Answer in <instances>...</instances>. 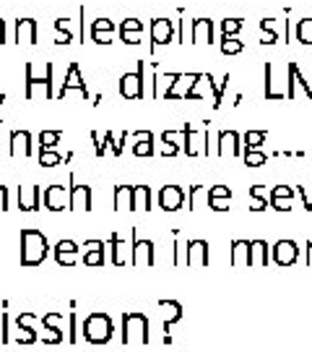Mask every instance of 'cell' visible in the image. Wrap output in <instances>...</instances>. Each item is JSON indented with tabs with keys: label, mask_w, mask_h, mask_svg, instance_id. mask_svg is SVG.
I'll return each mask as SVG.
<instances>
[{
	"label": "cell",
	"mask_w": 312,
	"mask_h": 352,
	"mask_svg": "<svg viewBox=\"0 0 312 352\" xmlns=\"http://www.w3.org/2000/svg\"><path fill=\"white\" fill-rule=\"evenodd\" d=\"M50 253V243H47V235L42 230H34V227H24L21 230V266L32 269V266H39Z\"/></svg>",
	"instance_id": "1"
},
{
	"label": "cell",
	"mask_w": 312,
	"mask_h": 352,
	"mask_svg": "<svg viewBox=\"0 0 312 352\" xmlns=\"http://www.w3.org/2000/svg\"><path fill=\"white\" fill-rule=\"evenodd\" d=\"M26 100H52L55 91H52V71L55 65L45 63V71L37 74L34 63H26Z\"/></svg>",
	"instance_id": "2"
},
{
	"label": "cell",
	"mask_w": 312,
	"mask_h": 352,
	"mask_svg": "<svg viewBox=\"0 0 312 352\" xmlns=\"http://www.w3.org/2000/svg\"><path fill=\"white\" fill-rule=\"evenodd\" d=\"M84 340L88 344H107V342L115 337V324L112 318L101 311H91V314L84 318Z\"/></svg>",
	"instance_id": "3"
},
{
	"label": "cell",
	"mask_w": 312,
	"mask_h": 352,
	"mask_svg": "<svg viewBox=\"0 0 312 352\" xmlns=\"http://www.w3.org/2000/svg\"><path fill=\"white\" fill-rule=\"evenodd\" d=\"M123 344H149V316L141 311L123 314Z\"/></svg>",
	"instance_id": "4"
},
{
	"label": "cell",
	"mask_w": 312,
	"mask_h": 352,
	"mask_svg": "<svg viewBox=\"0 0 312 352\" xmlns=\"http://www.w3.org/2000/svg\"><path fill=\"white\" fill-rule=\"evenodd\" d=\"M146 65L143 60H138V68L130 74L120 76V97L125 100H143L146 97Z\"/></svg>",
	"instance_id": "5"
},
{
	"label": "cell",
	"mask_w": 312,
	"mask_h": 352,
	"mask_svg": "<svg viewBox=\"0 0 312 352\" xmlns=\"http://www.w3.org/2000/svg\"><path fill=\"white\" fill-rule=\"evenodd\" d=\"M307 97L312 100V84L302 76L300 65L297 63H289L287 65V100H297V97Z\"/></svg>",
	"instance_id": "6"
},
{
	"label": "cell",
	"mask_w": 312,
	"mask_h": 352,
	"mask_svg": "<svg viewBox=\"0 0 312 352\" xmlns=\"http://www.w3.org/2000/svg\"><path fill=\"white\" fill-rule=\"evenodd\" d=\"M208 133H211V128H208V120H206V126L195 131V128L185 126V151L187 157H200V154H208Z\"/></svg>",
	"instance_id": "7"
},
{
	"label": "cell",
	"mask_w": 312,
	"mask_h": 352,
	"mask_svg": "<svg viewBox=\"0 0 312 352\" xmlns=\"http://www.w3.org/2000/svg\"><path fill=\"white\" fill-rule=\"evenodd\" d=\"M130 264L133 266H154V243L138 238V230H130Z\"/></svg>",
	"instance_id": "8"
},
{
	"label": "cell",
	"mask_w": 312,
	"mask_h": 352,
	"mask_svg": "<svg viewBox=\"0 0 312 352\" xmlns=\"http://www.w3.org/2000/svg\"><path fill=\"white\" fill-rule=\"evenodd\" d=\"M68 209H73V212H91V186H86V183H75V175H71Z\"/></svg>",
	"instance_id": "9"
},
{
	"label": "cell",
	"mask_w": 312,
	"mask_h": 352,
	"mask_svg": "<svg viewBox=\"0 0 312 352\" xmlns=\"http://www.w3.org/2000/svg\"><path fill=\"white\" fill-rule=\"evenodd\" d=\"M149 29H151V55L175 39V24H172V19H154Z\"/></svg>",
	"instance_id": "10"
},
{
	"label": "cell",
	"mask_w": 312,
	"mask_h": 352,
	"mask_svg": "<svg viewBox=\"0 0 312 352\" xmlns=\"http://www.w3.org/2000/svg\"><path fill=\"white\" fill-rule=\"evenodd\" d=\"M34 324H37V314H32V311L16 316V342L19 344H34L37 342Z\"/></svg>",
	"instance_id": "11"
},
{
	"label": "cell",
	"mask_w": 312,
	"mask_h": 352,
	"mask_svg": "<svg viewBox=\"0 0 312 352\" xmlns=\"http://www.w3.org/2000/svg\"><path fill=\"white\" fill-rule=\"evenodd\" d=\"M52 256H55L58 266L71 269V266L78 264L81 248H78V243H75V240H58V243H55V248H52Z\"/></svg>",
	"instance_id": "12"
},
{
	"label": "cell",
	"mask_w": 312,
	"mask_h": 352,
	"mask_svg": "<svg viewBox=\"0 0 312 352\" xmlns=\"http://www.w3.org/2000/svg\"><path fill=\"white\" fill-rule=\"evenodd\" d=\"M71 91H78L84 100L88 97V89H86V81H84V76H81V68H78V63H71V68H68V76H65V84L60 87V91H58V100H62V97H68Z\"/></svg>",
	"instance_id": "13"
},
{
	"label": "cell",
	"mask_w": 312,
	"mask_h": 352,
	"mask_svg": "<svg viewBox=\"0 0 312 352\" xmlns=\"http://www.w3.org/2000/svg\"><path fill=\"white\" fill-rule=\"evenodd\" d=\"M239 133L237 131H221L219 139H216V154L221 160H232V157H239L242 151V144H239Z\"/></svg>",
	"instance_id": "14"
},
{
	"label": "cell",
	"mask_w": 312,
	"mask_h": 352,
	"mask_svg": "<svg viewBox=\"0 0 312 352\" xmlns=\"http://www.w3.org/2000/svg\"><path fill=\"white\" fill-rule=\"evenodd\" d=\"M271 258L278 266H291L300 261V248H297L294 240H278L274 245V251H271Z\"/></svg>",
	"instance_id": "15"
},
{
	"label": "cell",
	"mask_w": 312,
	"mask_h": 352,
	"mask_svg": "<svg viewBox=\"0 0 312 352\" xmlns=\"http://www.w3.org/2000/svg\"><path fill=\"white\" fill-rule=\"evenodd\" d=\"M159 314H162V327H164V342L169 344L172 337H169V329L172 324H177L182 318V305L177 300H159Z\"/></svg>",
	"instance_id": "16"
},
{
	"label": "cell",
	"mask_w": 312,
	"mask_h": 352,
	"mask_svg": "<svg viewBox=\"0 0 312 352\" xmlns=\"http://www.w3.org/2000/svg\"><path fill=\"white\" fill-rule=\"evenodd\" d=\"M185 188H180V186H164L159 190V206L164 212H180L185 206Z\"/></svg>",
	"instance_id": "17"
},
{
	"label": "cell",
	"mask_w": 312,
	"mask_h": 352,
	"mask_svg": "<svg viewBox=\"0 0 312 352\" xmlns=\"http://www.w3.org/2000/svg\"><path fill=\"white\" fill-rule=\"evenodd\" d=\"M200 74H177V81L172 84V89L167 91V102H175V100H187L190 97V91L195 87V81H198Z\"/></svg>",
	"instance_id": "18"
},
{
	"label": "cell",
	"mask_w": 312,
	"mask_h": 352,
	"mask_svg": "<svg viewBox=\"0 0 312 352\" xmlns=\"http://www.w3.org/2000/svg\"><path fill=\"white\" fill-rule=\"evenodd\" d=\"M42 201L47 212H62L68 209V188L65 186H47L42 193Z\"/></svg>",
	"instance_id": "19"
},
{
	"label": "cell",
	"mask_w": 312,
	"mask_h": 352,
	"mask_svg": "<svg viewBox=\"0 0 312 352\" xmlns=\"http://www.w3.org/2000/svg\"><path fill=\"white\" fill-rule=\"evenodd\" d=\"M187 253H185V264L187 266H208V243L206 240H187Z\"/></svg>",
	"instance_id": "20"
},
{
	"label": "cell",
	"mask_w": 312,
	"mask_h": 352,
	"mask_svg": "<svg viewBox=\"0 0 312 352\" xmlns=\"http://www.w3.org/2000/svg\"><path fill=\"white\" fill-rule=\"evenodd\" d=\"M8 154L11 157H32V133L29 131H11L8 139Z\"/></svg>",
	"instance_id": "21"
},
{
	"label": "cell",
	"mask_w": 312,
	"mask_h": 352,
	"mask_svg": "<svg viewBox=\"0 0 312 352\" xmlns=\"http://www.w3.org/2000/svg\"><path fill=\"white\" fill-rule=\"evenodd\" d=\"M88 34H91V42H97V45H112L115 24L110 21V19H94V21H91V29H88Z\"/></svg>",
	"instance_id": "22"
},
{
	"label": "cell",
	"mask_w": 312,
	"mask_h": 352,
	"mask_svg": "<svg viewBox=\"0 0 312 352\" xmlns=\"http://www.w3.org/2000/svg\"><path fill=\"white\" fill-rule=\"evenodd\" d=\"M187 42H193V45H211L213 42V21L211 19H193V24H190V39Z\"/></svg>",
	"instance_id": "23"
},
{
	"label": "cell",
	"mask_w": 312,
	"mask_h": 352,
	"mask_svg": "<svg viewBox=\"0 0 312 352\" xmlns=\"http://www.w3.org/2000/svg\"><path fill=\"white\" fill-rule=\"evenodd\" d=\"M143 29H146V24L141 19H123V24H120L117 32H120V39H123L125 45H141Z\"/></svg>",
	"instance_id": "24"
},
{
	"label": "cell",
	"mask_w": 312,
	"mask_h": 352,
	"mask_svg": "<svg viewBox=\"0 0 312 352\" xmlns=\"http://www.w3.org/2000/svg\"><path fill=\"white\" fill-rule=\"evenodd\" d=\"M206 196H208V206H211L213 212H229V206H232V190H229V186H211Z\"/></svg>",
	"instance_id": "25"
},
{
	"label": "cell",
	"mask_w": 312,
	"mask_h": 352,
	"mask_svg": "<svg viewBox=\"0 0 312 352\" xmlns=\"http://www.w3.org/2000/svg\"><path fill=\"white\" fill-rule=\"evenodd\" d=\"M42 204V188L39 186H21L19 188V209L21 212H37Z\"/></svg>",
	"instance_id": "26"
},
{
	"label": "cell",
	"mask_w": 312,
	"mask_h": 352,
	"mask_svg": "<svg viewBox=\"0 0 312 352\" xmlns=\"http://www.w3.org/2000/svg\"><path fill=\"white\" fill-rule=\"evenodd\" d=\"M281 81H278V76H276V68L271 63H265V91H263V97L271 102H281L287 100V91L278 87Z\"/></svg>",
	"instance_id": "27"
},
{
	"label": "cell",
	"mask_w": 312,
	"mask_h": 352,
	"mask_svg": "<svg viewBox=\"0 0 312 352\" xmlns=\"http://www.w3.org/2000/svg\"><path fill=\"white\" fill-rule=\"evenodd\" d=\"M16 42L37 45V21L34 19H16Z\"/></svg>",
	"instance_id": "28"
},
{
	"label": "cell",
	"mask_w": 312,
	"mask_h": 352,
	"mask_svg": "<svg viewBox=\"0 0 312 352\" xmlns=\"http://www.w3.org/2000/svg\"><path fill=\"white\" fill-rule=\"evenodd\" d=\"M104 240H86L84 243V266H104Z\"/></svg>",
	"instance_id": "29"
},
{
	"label": "cell",
	"mask_w": 312,
	"mask_h": 352,
	"mask_svg": "<svg viewBox=\"0 0 312 352\" xmlns=\"http://www.w3.org/2000/svg\"><path fill=\"white\" fill-rule=\"evenodd\" d=\"M271 264V248L265 240H250V266L261 269Z\"/></svg>",
	"instance_id": "30"
},
{
	"label": "cell",
	"mask_w": 312,
	"mask_h": 352,
	"mask_svg": "<svg viewBox=\"0 0 312 352\" xmlns=\"http://www.w3.org/2000/svg\"><path fill=\"white\" fill-rule=\"evenodd\" d=\"M130 139L136 141L133 144V154L136 157H154V133L151 131H136V133H130Z\"/></svg>",
	"instance_id": "31"
},
{
	"label": "cell",
	"mask_w": 312,
	"mask_h": 352,
	"mask_svg": "<svg viewBox=\"0 0 312 352\" xmlns=\"http://www.w3.org/2000/svg\"><path fill=\"white\" fill-rule=\"evenodd\" d=\"M107 245L112 248V264L115 266H125L128 261H130V245H125V240L120 238L117 232H112V235H110Z\"/></svg>",
	"instance_id": "32"
},
{
	"label": "cell",
	"mask_w": 312,
	"mask_h": 352,
	"mask_svg": "<svg viewBox=\"0 0 312 352\" xmlns=\"http://www.w3.org/2000/svg\"><path fill=\"white\" fill-rule=\"evenodd\" d=\"M151 209V188L149 186H133L130 212H149Z\"/></svg>",
	"instance_id": "33"
},
{
	"label": "cell",
	"mask_w": 312,
	"mask_h": 352,
	"mask_svg": "<svg viewBox=\"0 0 312 352\" xmlns=\"http://www.w3.org/2000/svg\"><path fill=\"white\" fill-rule=\"evenodd\" d=\"M232 266H250V240H232Z\"/></svg>",
	"instance_id": "34"
},
{
	"label": "cell",
	"mask_w": 312,
	"mask_h": 352,
	"mask_svg": "<svg viewBox=\"0 0 312 352\" xmlns=\"http://www.w3.org/2000/svg\"><path fill=\"white\" fill-rule=\"evenodd\" d=\"M175 81H177V74H154V91H151V97L154 100H164Z\"/></svg>",
	"instance_id": "35"
},
{
	"label": "cell",
	"mask_w": 312,
	"mask_h": 352,
	"mask_svg": "<svg viewBox=\"0 0 312 352\" xmlns=\"http://www.w3.org/2000/svg\"><path fill=\"white\" fill-rule=\"evenodd\" d=\"M265 193H268L265 186H252V188H250V209H252V212H265V209H268Z\"/></svg>",
	"instance_id": "36"
},
{
	"label": "cell",
	"mask_w": 312,
	"mask_h": 352,
	"mask_svg": "<svg viewBox=\"0 0 312 352\" xmlns=\"http://www.w3.org/2000/svg\"><path fill=\"white\" fill-rule=\"evenodd\" d=\"M130 199H133V186H117L115 188V209L117 212H130Z\"/></svg>",
	"instance_id": "37"
},
{
	"label": "cell",
	"mask_w": 312,
	"mask_h": 352,
	"mask_svg": "<svg viewBox=\"0 0 312 352\" xmlns=\"http://www.w3.org/2000/svg\"><path fill=\"white\" fill-rule=\"evenodd\" d=\"M276 19H263L261 21V32H263V37L261 42L263 45H276L278 42V32H276Z\"/></svg>",
	"instance_id": "38"
},
{
	"label": "cell",
	"mask_w": 312,
	"mask_h": 352,
	"mask_svg": "<svg viewBox=\"0 0 312 352\" xmlns=\"http://www.w3.org/2000/svg\"><path fill=\"white\" fill-rule=\"evenodd\" d=\"M294 34H297V42H300V45H312V19H300Z\"/></svg>",
	"instance_id": "39"
},
{
	"label": "cell",
	"mask_w": 312,
	"mask_h": 352,
	"mask_svg": "<svg viewBox=\"0 0 312 352\" xmlns=\"http://www.w3.org/2000/svg\"><path fill=\"white\" fill-rule=\"evenodd\" d=\"M60 141H62L60 131H42V133H39V144H42V151H45V149H55Z\"/></svg>",
	"instance_id": "40"
},
{
	"label": "cell",
	"mask_w": 312,
	"mask_h": 352,
	"mask_svg": "<svg viewBox=\"0 0 312 352\" xmlns=\"http://www.w3.org/2000/svg\"><path fill=\"white\" fill-rule=\"evenodd\" d=\"M245 151L250 149H261L263 144H265V131H248L245 133Z\"/></svg>",
	"instance_id": "41"
},
{
	"label": "cell",
	"mask_w": 312,
	"mask_h": 352,
	"mask_svg": "<svg viewBox=\"0 0 312 352\" xmlns=\"http://www.w3.org/2000/svg\"><path fill=\"white\" fill-rule=\"evenodd\" d=\"M42 327L55 329V331H62V327H65V318H62V314H58V311H47V314L42 316Z\"/></svg>",
	"instance_id": "42"
},
{
	"label": "cell",
	"mask_w": 312,
	"mask_h": 352,
	"mask_svg": "<svg viewBox=\"0 0 312 352\" xmlns=\"http://www.w3.org/2000/svg\"><path fill=\"white\" fill-rule=\"evenodd\" d=\"M162 141L164 144H172V146H177V149L182 151V146H185V128H180V131H164Z\"/></svg>",
	"instance_id": "43"
},
{
	"label": "cell",
	"mask_w": 312,
	"mask_h": 352,
	"mask_svg": "<svg viewBox=\"0 0 312 352\" xmlns=\"http://www.w3.org/2000/svg\"><path fill=\"white\" fill-rule=\"evenodd\" d=\"M242 50H245L242 39H237V37H221V52H224V55H239Z\"/></svg>",
	"instance_id": "44"
},
{
	"label": "cell",
	"mask_w": 312,
	"mask_h": 352,
	"mask_svg": "<svg viewBox=\"0 0 312 352\" xmlns=\"http://www.w3.org/2000/svg\"><path fill=\"white\" fill-rule=\"evenodd\" d=\"M242 26H245L242 19H224L221 21V32H224V37H237L239 32H242Z\"/></svg>",
	"instance_id": "45"
},
{
	"label": "cell",
	"mask_w": 312,
	"mask_h": 352,
	"mask_svg": "<svg viewBox=\"0 0 312 352\" xmlns=\"http://www.w3.org/2000/svg\"><path fill=\"white\" fill-rule=\"evenodd\" d=\"M55 32H58V37H55V45H71L73 42V34L68 32V26H65V19H58L55 21Z\"/></svg>",
	"instance_id": "46"
},
{
	"label": "cell",
	"mask_w": 312,
	"mask_h": 352,
	"mask_svg": "<svg viewBox=\"0 0 312 352\" xmlns=\"http://www.w3.org/2000/svg\"><path fill=\"white\" fill-rule=\"evenodd\" d=\"M60 162H62V157L55 149L39 151V164H42V167H55V164H60Z\"/></svg>",
	"instance_id": "47"
},
{
	"label": "cell",
	"mask_w": 312,
	"mask_h": 352,
	"mask_svg": "<svg viewBox=\"0 0 312 352\" xmlns=\"http://www.w3.org/2000/svg\"><path fill=\"white\" fill-rule=\"evenodd\" d=\"M265 160H268V157L258 149L245 151V164H248V167H261V164H265Z\"/></svg>",
	"instance_id": "48"
},
{
	"label": "cell",
	"mask_w": 312,
	"mask_h": 352,
	"mask_svg": "<svg viewBox=\"0 0 312 352\" xmlns=\"http://www.w3.org/2000/svg\"><path fill=\"white\" fill-rule=\"evenodd\" d=\"M62 340H65V334H62V331L42 327V342H45V344H60Z\"/></svg>",
	"instance_id": "49"
},
{
	"label": "cell",
	"mask_w": 312,
	"mask_h": 352,
	"mask_svg": "<svg viewBox=\"0 0 312 352\" xmlns=\"http://www.w3.org/2000/svg\"><path fill=\"white\" fill-rule=\"evenodd\" d=\"M172 238H175V266L185 264V245L180 243V230H172Z\"/></svg>",
	"instance_id": "50"
},
{
	"label": "cell",
	"mask_w": 312,
	"mask_h": 352,
	"mask_svg": "<svg viewBox=\"0 0 312 352\" xmlns=\"http://www.w3.org/2000/svg\"><path fill=\"white\" fill-rule=\"evenodd\" d=\"M274 199H294V188L291 186H274L271 188V201Z\"/></svg>",
	"instance_id": "51"
},
{
	"label": "cell",
	"mask_w": 312,
	"mask_h": 352,
	"mask_svg": "<svg viewBox=\"0 0 312 352\" xmlns=\"http://www.w3.org/2000/svg\"><path fill=\"white\" fill-rule=\"evenodd\" d=\"M294 193L302 199V206H304L307 212H312V190L307 188V186H297V188H294Z\"/></svg>",
	"instance_id": "52"
},
{
	"label": "cell",
	"mask_w": 312,
	"mask_h": 352,
	"mask_svg": "<svg viewBox=\"0 0 312 352\" xmlns=\"http://www.w3.org/2000/svg\"><path fill=\"white\" fill-rule=\"evenodd\" d=\"M68 342H71V344L78 342V316L75 314L68 316Z\"/></svg>",
	"instance_id": "53"
},
{
	"label": "cell",
	"mask_w": 312,
	"mask_h": 352,
	"mask_svg": "<svg viewBox=\"0 0 312 352\" xmlns=\"http://www.w3.org/2000/svg\"><path fill=\"white\" fill-rule=\"evenodd\" d=\"M91 141H94V154H97V157H104V151H107V146L101 144V136L97 133V131H91Z\"/></svg>",
	"instance_id": "54"
},
{
	"label": "cell",
	"mask_w": 312,
	"mask_h": 352,
	"mask_svg": "<svg viewBox=\"0 0 312 352\" xmlns=\"http://www.w3.org/2000/svg\"><path fill=\"white\" fill-rule=\"evenodd\" d=\"M291 201H294V199H274L271 206H274L276 212H291Z\"/></svg>",
	"instance_id": "55"
},
{
	"label": "cell",
	"mask_w": 312,
	"mask_h": 352,
	"mask_svg": "<svg viewBox=\"0 0 312 352\" xmlns=\"http://www.w3.org/2000/svg\"><path fill=\"white\" fill-rule=\"evenodd\" d=\"M11 209V199H8V186H0V212Z\"/></svg>",
	"instance_id": "56"
},
{
	"label": "cell",
	"mask_w": 312,
	"mask_h": 352,
	"mask_svg": "<svg viewBox=\"0 0 312 352\" xmlns=\"http://www.w3.org/2000/svg\"><path fill=\"white\" fill-rule=\"evenodd\" d=\"M180 42L187 45V21L185 19H180Z\"/></svg>",
	"instance_id": "57"
},
{
	"label": "cell",
	"mask_w": 312,
	"mask_h": 352,
	"mask_svg": "<svg viewBox=\"0 0 312 352\" xmlns=\"http://www.w3.org/2000/svg\"><path fill=\"white\" fill-rule=\"evenodd\" d=\"M162 154H164V157H175V154H180V149H177V146H172V144H164Z\"/></svg>",
	"instance_id": "58"
},
{
	"label": "cell",
	"mask_w": 312,
	"mask_h": 352,
	"mask_svg": "<svg viewBox=\"0 0 312 352\" xmlns=\"http://www.w3.org/2000/svg\"><path fill=\"white\" fill-rule=\"evenodd\" d=\"M0 45H5V19H0Z\"/></svg>",
	"instance_id": "59"
},
{
	"label": "cell",
	"mask_w": 312,
	"mask_h": 352,
	"mask_svg": "<svg viewBox=\"0 0 312 352\" xmlns=\"http://www.w3.org/2000/svg\"><path fill=\"white\" fill-rule=\"evenodd\" d=\"M304 261H307V266H312V240H307V258Z\"/></svg>",
	"instance_id": "60"
},
{
	"label": "cell",
	"mask_w": 312,
	"mask_h": 352,
	"mask_svg": "<svg viewBox=\"0 0 312 352\" xmlns=\"http://www.w3.org/2000/svg\"><path fill=\"white\" fill-rule=\"evenodd\" d=\"M0 136H3V126H0Z\"/></svg>",
	"instance_id": "61"
}]
</instances>
